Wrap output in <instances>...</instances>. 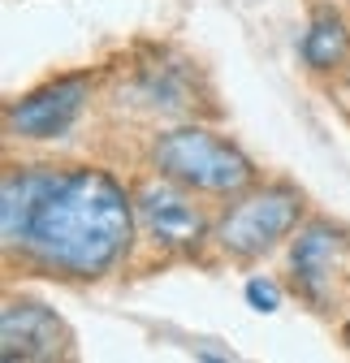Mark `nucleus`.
Returning a JSON list of instances; mask_svg holds the SVG:
<instances>
[{
  "mask_svg": "<svg viewBox=\"0 0 350 363\" xmlns=\"http://www.w3.org/2000/svg\"><path fill=\"white\" fill-rule=\"evenodd\" d=\"M346 82H350V69H346Z\"/></svg>",
  "mask_w": 350,
  "mask_h": 363,
  "instance_id": "obj_10",
  "label": "nucleus"
},
{
  "mask_svg": "<svg viewBox=\"0 0 350 363\" xmlns=\"http://www.w3.org/2000/svg\"><path fill=\"white\" fill-rule=\"evenodd\" d=\"M0 337H5V359H57L69 342L65 325L39 303H9L0 315Z\"/></svg>",
  "mask_w": 350,
  "mask_h": 363,
  "instance_id": "obj_5",
  "label": "nucleus"
},
{
  "mask_svg": "<svg viewBox=\"0 0 350 363\" xmlns=\"http://www.w3.org/2000/svg\"><path fill=\"white\" fill-rule=\"evenodd\" d=\"M350 48V35H346V22L337 13H316V22L307 26V35H303V61H307L312 69H333L341 65Z\"/></svg>",
  "mask_w": 350,
  "mask_h": 363,
  "instance_id": "obj_8",
  "label": "nucleus"
},
{
  "mask_svg": "<svg viewBox=\"0 0 350 363\" xmlns=\"http://www.w3.org/2000/svg\"><path fill=\"white\" fill-rule=\"evenodd\" d=\"M152 164L182 182V186H195V191H208V195H234L242 186H251V160L216 139L208 130H178V134H164V139L152 147Z\"/></svg>",
  "mask_w": 350,
  "mask_h": 363,
  "instance_id": "obj_2",
  "label": "nucleus"
},
{
  "mask_svg": "<svg viewBox=\"0 0 350 363\" xmlns=\"http://www.w3.org/2000/svg\"><path fill=\"white\" fill-rule=\"evenodd\" d=\"M341 238L333 225H307L298 234L294 251H290V264H294V281L298 290L307 294L312 303H324L329 294V277H333V255H337Z\"/></svg>",
  "mask_w": 350,
  "mask_h": 363,
  "instance_id": "obj_7",
  "label": "nucleus"
},
{
  "mask_svg": "<svg viewBox=\"0 0 350 363\" xmlns=\"http://www.w3.org/2000/svg\"><path fill=\"white\" fill-rule=\"evenodd\" d=\"M86 96H91V78L69 74V78H57L48 86L30 91L26 100H18L5 121H9L13 134H22V139H57V134H65L78 121Z\"/></svg>",
  "mask_w": 350,
  "mask_h": 363,
  "instance_id": "obj_4",
  "label": "nucleus"
},
{
  "mask_svg": "<svg viewBox=\"0 0 350 363\" xmlns=\"http://www.w3.org/2000/svg\"><path fill=\"white\" fill-rule=\"evenodd\" d=\"M130 242L125 191L100 169H52L26 225V251L69 277H100Z\"/></svg>",
  "mask_w": 350,
  "mask_h": 363,
  "instance_id": "obj_1",
  "label": "nucleus"
},
{
  "mask_svg": "<svg viewBox=\"0 0 350 363\" xmlns=\"http://www.w3.org/2000/svg\"><path fill=\"white\" fill-rule=\"evenodd\" d=\"M135 208H139L143 225L152 230V238H160L164 247H195L203 238V216H199V208L186 195H178L173 186L147 182V186L139 191V199H135Z\"/></svg>",
  "mask_w": 350,
  "mask_h": 363,
  "instance_id": "obj_6",
  "label": "nucleus"
},
{
  "mask_svg": "<svg viewBox=\"0 0 350 363\" xmlns=\"http://www.w3.org/2000/svg\"><path fill=\"white\" fill-rule=\"evenodd\" d=\"M247 303H251L255 311H277V307H281V290H277L273 281H264V277H251V281H247Z\"/></svg>",
  "mask_w": 350,
  "mask_h": 363,
  "instance_id": "obj_9",
  "label": "nucleus"
},
{
  "mask_svg": "<svg viewBox=\"0 0 350 363\" xmlns=\"http://www.w3.org/2000/svg\"><path fill=\"white\" fill-rule=\"evenodd\" d=\"M298 212H303V195L294 186H264L247 199H238L225 220H221V247L230 255H264L269 247H277L294 225H298Z\"/></svg>",
  "mask_w": 350,
  "mask_h": 363,
  "instance_id": "obj_3",
  "label": "nucleus"
}]
</instances>
